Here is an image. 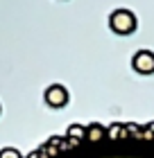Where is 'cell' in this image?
I'll use <instances>...</instances> for the list:
<instances>
[{
	"label": "cell",
	"mask_w": 154,
	"mask_h": 158,
	"mask_svg": "<svg viewBox=\"0 0 154 158\" xmlns=\"http://www.w3.org/2000/svg\"><path fill=\"white\" fill-rule=\"evenodd\" d=\"M136 27H138V18L131 9L120 7V9H113L109 14V30L118 36H129L136 32Z\"/></svg>",
	"instance_id": "1"
},
{
	"label": "cell",
	"mask_w": 154,
	"mask_h": 158,
	"mask_svg": "<svg viewBox=\"0 0 154 158\" xmlns=\"http://www.w3.org/2000/svg\"><path fill=\"white\" fill-rule=\"evenodd\" d=\"M43 102H46L50 109H64V106L70 102L68 88L61 86V84H50L46 88V93H43Z\"/></svg>",
	"instance_id": "2"
},
{
	"label": "cell",
	"mask_w": 154,
	"mask_h": 158,
	"mask_svg": "<svg viewBox=\"0 0 154 158\" xmlns=\"http://www.w3.org/2000/svg\"><path fill=\"white\" fill-rule=\"evenodd\" d=\"M131 68L138 75H154V52L152 50H138L131 56Z\"/></svg>",
	"instance_id": "3"
},
{
	"label": "cell",
	"mask_w": 154,
	"mask_h": 158,
	"mask_svg": "<svg viewBox=\"0 0 154 158\" xmlns=\"http://www.w3.org/2000/svg\"><path fill=\"white\" fill-rule=\"evenodd\" d=\"M107 135H109V131H107L102 124H98V122L86 127V138H89V140H95V142H98V140H104Z\"/></svg>",
	"instance_id": "4"
},
{
	"label": "cell",
	"mask_w": 154,
	"mask_h": 158,
	"mask_svg": "<svg viewBox=\"0 0 154 158\" xmlns=\"http://www.w3.org/2000/svg\"><path fill=\"white\" fill-rule=\"evenodd\" d=\"M84 135H86V127H82V124H70V127H68V138H70L73 142H75V138L82 140Z\"/></svg>",
	"instance_id": "5"
},
{
	"label": "cell",
	"mask_w": 154,
	"mask_h": 158,
	"mask_svg": "<svg viewBox=\"0 0 154 158\" xmlns=\"http://www.w3.org/2000/svg\"><path fill=\"white\" fill-rule=\"evenodd\" d=\"M0 158H23V154L16 147H2L0 149Z\"/></svg>",
	"instance_id": "6"
},
{
	"label": "cell",
	"mask_w": 154,
	"mask_h": 158,
	"mask_svg": "<svg viewBox=\"0 0 154 158\" xmlns=\"http://www.w3.org/2000/svg\"><path fill=\"white\" fill-rule=\"evenodd\" d=\"M27 158H43V156H41V152H32V154L27 156Z\"/></svg>",
	"instance_id": "7"
},
{
	"label": "cell",
	"mask_w": 154,
	"mask_h": 158,
	"mask_svg": "<svg viewBox=\"0 0 154 158\" xmlns=\"http://www.w3.org/2000/svg\"><path fill=\"white\" fill-rule=\"evenodd\" d=\"M0 113H2V104H0Z\"/></svg>",
	"instance_id": "8"
}]
</instances>
